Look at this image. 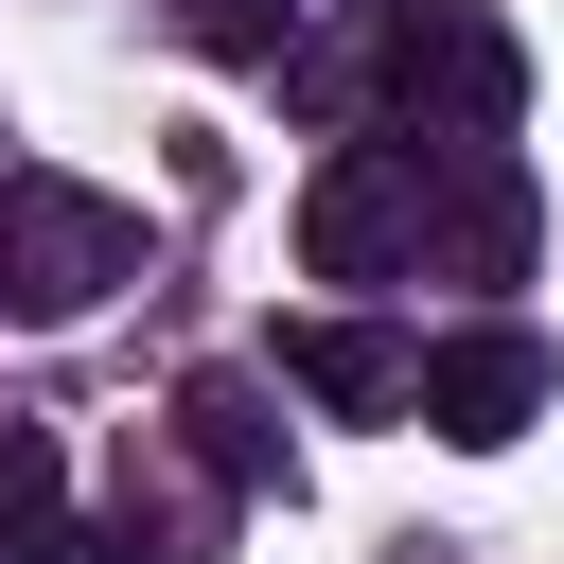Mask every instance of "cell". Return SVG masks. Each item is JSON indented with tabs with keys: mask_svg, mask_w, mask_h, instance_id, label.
Here are the masks:
<instances>
[{
	"mask_svg": "<svg viewBox=\"0 0 564 564\" xmlns=\"http://www.w3.org/2000/svg\"><path fill=\"white\" fill-rule=\"evenodd\" d=\"M282 70H300V106H388V141H511V106H529L511 18H476V0H388L370 35H300Z\"/></svg>",
	"mask_w": 564,
	"mask_h": 564,
	"instance_id": "cell-1",
	"label": "cell"
},
{
	"mask_svg": "<svg viewBox=\"0 0 564 564\" xmlns=\"http://www.w3.org/2000/svg\"><path fill=\"white\" fill-rule=\"evenodd\" d=\"M106 282H141V212H123V194H88V176L0 159V317H18V335H53V317H88Z\"/></svg>",
	"mask_w": 564,
	"mask_h": 564,
	"instance_id": "cell-2",
	"label": "cell"
},
{
	"mask_svg": "<svg viewBox=\"0 0 564 564\" xmlns=\"http://www.w3.org/2000/svg\"><path fill=\"white\" fill-rule=\"evenodd\" d=\"M300 264L317 282H423V141H335L300 176Z\"/></svg>",
	"mask_w": 564,
	"mask_h": 564,
	"instance_id": "cell-3",
	"label": "cell"
},
{
	"mask_svg": "<svg viewBox=\"0 0 564 564\" xmlns=\"http://www.w3.org/2000/svg\"><path fill=\"white\" fill-rule=\"evenodd\" d=\"M546 388H564V352H546L529 317H458V335H423L405 423H441L458 458H494V441H529V423H546Z\"/></svg>",
	"mask_w": 564,
	"mask_h": 564,
	"instance_id": "cell-4",
	"label": "cell"
},
{
	"mask_svg": "<svg viewBox=\"0 0 564 564\" xmlns=\"http://www.w3.org/2000/svg\"><path fill=\"white\" fill-rule=\"evenodd\" d=\"M529 159L511 141H423V282H529Z\"/></svg>",
	"mask_w": 564,
	"mask_h": 564,
	"instance_id": "cell-5",
	"label": "cell"
},
{
	"mask_svg": "<svg viewBox=\"0 0 564 564\" xmlns=\"http://www.w3.org/2000/svg\"><path fill=\"white\" fill-rule=\"evenodd\" d=\"M282 388H300V405H335V423H405L423 335H388V317H300V335H282Z\"/></svg>",
	"mask_w": 564,
	"mask_h": 564,
	"instance_id": "cell-6",
	"label": "cell"
},
{
	"mask_svg": "<svg viewBox=\"0 0 564 564\" xmlns=\"http://www.w3.org/2000/svg\"><path fill=\"white\" fill-rule=\"evenodd\" d=\"M176 441H194V476H212V494H282V476H300L247 370H194V388H176Z\"/></svg>",
	"mask_w": 564,
	"mask_h": 564,
	"instance_id": "cell-7",
	"label": "cell"
},
{
	"mask_svg": "<svg viewBox=\"0 0 564 564\" xmlns=\"http://www.w3.org/2000/svg\"><path fill=\"white\" fill-rule=\"evenodd\" d=\"M0 564H88L70 458H53V423H18V405H0Z\"/></svg>",
	"mask_w": 564,
	"mask_h": 564,
	"instance_id": "cell-8",
	"label": "cell"
},
{
	"mask_svg": "<svg viewBox=\"0 0 564 564\" xmlns=\"http://www.w3.org/2000/svg\"><path fill=\"white\" fill-rule=\"evenodd\" d=\"M159 18H176L212 70H282V53H300V0H159Z\"/></svg>",
	"mask_w": 564,
	"mask_h": 564,
	"instance_id": "cell-9",
	"label": "cell"
}]
</instances>
